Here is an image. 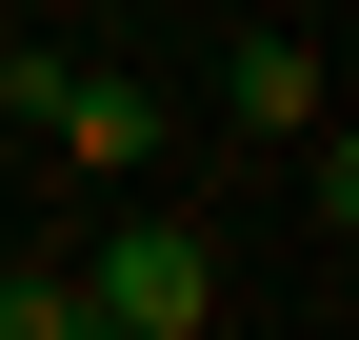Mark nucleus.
Masks as SVG:
<instances>
[{
	"label": "nucleus",
	"mask_w": 359,
	"mask_h": 340,
	"mask_svg": "<svg viewBox=\"0 0 359 340\" xmlns=\"http://www.w3.org/2000/svg\"><path fill=\"white\" fill-rule=\"evenodd\" d=\"M0 120H40L60 160H140V140H160L140 80H120V60H60V40H0Z\"/></svg>",
	"instance_id": "obj_1"
},
{
	"label": "nucleus",
	"mask_w": 359,
	"mask_h": 340,
	"mask_svg": "<svg viewBox=\"0 0 359 340\" xmlns=\"http://www.w3.org/2000/svg\"><path fill=\"white\" fill-rule=\"evenodd\" d=\"M200 301H219L200 221H120L100 261H80V320H160V340H200Z\"/></svg>",
	"instance_id": "obj_2"
},
{
	"label": "nucleus",
	"mask_w": 359,
	"mask_h": 340,
	"mask_svg": "<svg viewBox=\"0 0 359 340\" xmlns=\"http://www.w3.org/2000/svg\"><path fill=\"white\" fill-rule=\"evenodd\" d=\"M219 100H240L259 140H320V60H299V40H240V60H219Z\"/></svg>",
	"instance_id": "obj_3"
},
{
	"label": "nucleus",
	"mask_w": 359,
	"mask_h": 340,
	"mask_svg": "<svg viewBox=\"0 0 359 340\" xmlns=\"http://www.w3.org/2000/svg\"><path fill=\"white\" fill-rule=\"evenodd\" d=\"M0 340H80V280L60 261H0Z\"/></svg>",
	"instance_id": "obj_4"
},
{
	"label": "nucleus",
	"mask_w": 359,
	"mask_h": 340,
	"mask_svg": "<svg viewBox=\"0 0 359 340\" xmlns=\"http://www.w3.org/2000/svg\"><path fill=\"white\" fill-rule=\"evenodd\" d=\"M80 340H160V320H80Z\"/></svg>",
	"instance_id": "obj_5"
}]
</instances>
